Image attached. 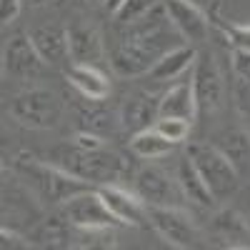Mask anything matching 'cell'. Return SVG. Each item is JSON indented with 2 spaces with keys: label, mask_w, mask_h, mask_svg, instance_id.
I'll list each match as a JSON object with an SVG mask.
<instances>
[{
  "label": "cell",
  "mask_w": 250,
  "mask_h": 250,
  "mask_svg": "<svg viewBox=\"0 0 250 250\" xmlns=\"http://www.w3.org/2000/svg\"><path fill=\"white\" fill-rule=\"evenodd\" d=\"M13 170L30 188V193L43 203V208H60L73 195L93 188L90 183L70 175L68 170H62L60 165L43 163V160H38L33 155H25V153L18 155V160L13 163Z\"/></svg>",
  "instance_id": "cell-1"
},
{
  "label": "cell",
  "mask_w": 250,
  "mask_h": 250,
  "mask_svg": "<svg viewBox=\"0 0 250 250\" xmlns=\"http://www.w3.org/2000/svg\"><path fill=\"white\" fill-rule=\"evenodd\" d=\"M50 163L60 165L62 170H68L70 175L85 180L95 188L120 183V178L125 175V160L108 148L83 150L75 143L73 145H58L50 153Z\"/></svg>",
  "instance_id": "cell-2"
},
{
  "label": "cell",
  "mask_w": 250,
  "mask_h": 250,
  "mask_svg": "<svg viewBox=\"0 0 250 250\" xmlns=\"http://www.w3.org/2000/svg\"><path fill=\"white\" fill-rule=\"evenodd\" d=\"M185 153L195 163L198 173L203 175V180L208 183L218 203H225L228 198L235 195L240 185V173L213 143H190Z\"/></svg>",
  "instance_id": "cell-3"
},
{
  "label": "cell",
  "mask_w": 250,
  "mask_h": 250,
  "mask_svg": "<svg viewBox=\"0 0 250 250\" xmlns=\"http://www.w3.org/2000/svg\"><path fill=\"white\" fill-rule=\"evenodd\" d=\"M8 113L15 123L30 130H50L62 115V103L58 93L48 88H30L10 100Z\"/></svg>",
  "instance_id": "cell-4"
},
{
  "label": "cell",
  "mask_w": 250,
  "mask_h": 250,
  "mask_svg": "<svg viewBox=\"0 0 250 250\" xmlns=\"http://www.w3.org/2000/svg\"><path fill=\"white\" fill-rule=\"evenodd\" d=\"M148 223L155 228V233L178 250H195L203 248V235L193 218L183 208L173 205H148Z\"/></svg>",
  "instance_id": "cell-5"
},
{
  "label": "cell",
  "mask_w": 250,
  "mask_h": 250,
  "mask_svg": "<svg viewBox=\"0 0 250 250\" xmlns=\"http://www.w3.org/2000/svg\"><path fill=\"white\" fill-rule=\"evenodd\" d=\"M190 83H193V98L198 118H208L220 110L223 105V73L218 68V62L210 50L198 53L193 68H190Z\"/></svg>",
  "instance_id": "cell-6"
},
{
  "label": "cell",
  "mask_w": 250,
  "mask_h": 250,
  "mask_svg": "<svg viewBox=\"0 0 250 250\" xmlns=\"http://www.w3.org/2000/svg\"><path fill=\"white\" fill-rule=\"evenodd\" d=\"M58 210L78 228H115V225H120V220L113 215V210L105 205V200L100 198L98 188H90V190H83V193L73 195Z\"/></svg>",
  "instance_id": "cell-7"
},
{
  "label": "cell",
  "mask_w": 250,
  "mask_h": 250,
  "mask_svg": "<svg viewBox=\"0 0 250 250\" xmlns=\"http://www.w3.org/2000/svg\"><path fill=\"white\" fill-rule=\"evenodd\" d=\"M135 193L145 205H173V208H183L185 195L180 190V185L175 178H170L168 173H163L160 168L145 165L135 173Z\"/></svg>",
  "instance_id": "cell-8"
},
{
  "label": "cell",
  "mask_w": 250,
  "mask_h": 250,
  "mask_svg": "<svg viewBox=\"0 0 250 250\" xmlns=\"http://www.w3.org/2000/svg\"><path fill=\"white\" fill-rule=\"evenodd\" d=\"M163 3L175 30L183 35V40H190L193 45L205 43L213 30V23H210V15L200 5L190 3V0H163Z\"/></svg>",
  "instance_id": "cell-9"
},
{
  "label": "cell",
  "mask_w": 250,
  "mask_h": 250,
  "mask_svg": "<svg viewBox=\"0 0 250 250\" xmlns=\"http://www.w3.org/2000/svg\"><path fill=\"white\" fill-rule=\"evenodd\" d=\"M45 68L43 58L38 55L30 35H15L3 48V73L15 80H28L40 75Z\"/></svg>",
  "instance_id": "cell-10"
},
{
  "label": "cell",
  "mask_w": 250,
  "mask_h": 250,
  "mask_svg": "<svg viewBox=\"0 0 250 250\" xmlns=\"http://www.w3.org/2000/svg\"><path fill=\"white\" fill-rule=\"evenodd\" d=\"M30 40L43 58L45 65L50 68H70V40H68V28L60 25H40L30 30Z\"/></svg>",
  "instance_id": "cell-11"
},
{
  "label": "cell",
  "mask_w": 250,
  "mask_h": 250,
  "mask_svg": "<svg viewBox=\"0 0 250 250\" xmlns=\"http://www.w3.org/2000/svg\"><path fill=\"white\" fill-rule=\"evenodd\" d=\"M98 193H100L103 200H105V205L113 210V215L120 220V225L138 228L143 223H148V205L138 198V193L125 190V188H120L118 183L100 185Z\"/></svg>",
  "instance_id": "cell-12"
},
{
  "label": "cell",
  "mask_w": 250,
  "mask_h": 250,
  "mask_svg": "<svg viewBox=\"0 0 250 250\" xmlns=\"http://www.w3.org/2000/svg\"><path fill=\"white\" fill-rule=\"evenodd\" d=\"M158 60H160L158 53H153L148 45L135 43V40H128V38H123V43L113 50V58H110L113 70L123 78H138V75L150 73Z\"/></svg>",
  "instance_id": "cell-13"
},
{
  "label": "cell",
  "mask_w": 250,
  "mask_h": 250,
  "mask_svg": "<svg viewBox=\"0 0 250 250\" xmlns=\"http://www.w3.org/2000/svg\"><path fill=\"white\" fill-rule=\"evenodd\" d=\"M175 180H178V185H180V190H183V195H185L188 203H195L200 208H215L218 205L215 195L210 193V188H208V183L198 173L195 163L190 160V155H188V153L178 160Z\"/></svg>",
  "instance_id": "cell-14"
},
{
  "label": "cell",
  "mask_w": 250,
  "mask_h": 250,
  "mask_svg": "<svg viewBox=\"0 0 250 250\" xmlns=\"http://www.w3.org/2000/svg\"><path fill=\"white\" fill-rule=\"evenodd\" d=\"M185 118V120H195L198 118V108H195V98H193V83L188 80H178L160 95L158 103V118Z\"/></svg>",
  "instance_id": "cell-15"
},
{
  "label": "cell",
  "mask_w": 250,
  "mask_h": 250,
  "mask_svg": "<svg viewBox=\"0 0 250 250\" xmlns=\"http://www.w3.org/2000/svg\"><path fill=\"white\" fill-rule=\"evenodd\" d=\"M158 103L160 98H148V95H130L120 108V128L128 133H140L148 130L158 120Z\"/></svg>",
  "instance_id": "cell-16"
},
{
  "label": "cell",
  "mask_w": 250,
  "mask_h": 250,
  "mask_svg": "<svg viewBox=\"0 0 250 250\" xmlns=\"http://www.w3.org/2000/svg\"><path fill=\"white\" fill-rule=\"evenodd\" d=\"M68 40H70V58L80 65H95L103 58V38L98 28L93 25H70L68 28Z\"/></svg>",
  "instance_id": "cell-17"
},
{
  "label": "cell",
  "mask_w": 250,
  "mask_h": 250,
  "mask_svg": "<svg viewBox=\"0 0 250 250\" xmlns=\"http://www.w3.org/2000/svg\"><path fill=\"white\" fill-rule=\"evenodd\" d=\"M65 75H68V83L85 100L98 103V100H105L110 95V80L95 65H80V62H73Z\"/></svg>",
  "instance_id": "cell-18"
},
{
  "label": "cell",
  "mask_w": 250,
  "mask_h": 250,
  "mask_svg": "<svg viewBox=\"0 0 250 250\" xmlns=\"http://www.w3.org/2000/svg\"><path fill=\"white\" fill-rule=\"evenodd\" d=\"M35 245H45V248H70L73 243V223L62 215L60 210L50 218H43L35 230L28 233Z\"/></svg>",
  "instance_id": "cell-19"
},
{
  "label": "cell",
  "mask_w": 250,
  "mask_h": 250,
  "mask_svg": "<svg viewBox=\"0 0 250 250\" xmlns=\"http://www.w3.org/2000/svg\"><path fill=\"white\" fill-rule=\"evenodd\" d=\"M195 58H198V50H195L193 45H178V48H173V50L165 53V55L155 62V65H153V70H150L148 75H150L153 80H158V83L175 80V78L185 75L188 70L193 68Z\"/></svg>",
  "instance_id": "cell-20"
},
{
  "label": "cell",
  "mask_w": 250,
  "mask_h": 250,
  "mask_svg": "<svg viewBox=\"0 0 250 250\" xmlns=\"http://www.w3.org/2000/svg\"><path fill=\"white\" fill-rule=\"evenodd\" d=\"M215 148L235 165V170L243 173L250 163V133L243 128H230V130H223L215 138Z\"/></svg>",
  "instance_id": "cell-21"
},
{
  "label": "cell",
  "mask_w": 250,
  "mask_h": 250,
  "mask_svg": "<svg viewBox=\"0 0 250 250\" xmlns=\"http://www.w3.org/2000/svg\"><path fill=\"white\" fill-rule=\"evenodd\" d=\"M130 150L143 160H158V158L170 155L175 150V143L168 140L165 135H160L155 128H148V130H140L130 138Z\"/></svg>",
  "instance_id": "cell-22"
},
{
  "label": "cell",
  "mask_w": 250,
  "mask_h": 250,
  "mask_svg": "<svg viewBox=\"0 0 250 250\" xmlns=\"http://www.w3.org/2000/svg\"><path fill=\"white\" fill-rule=\"evenodd\" d=\"M118 245L113 228H78L73 225V243L70 248H83V250H113Z\"/></svg>",
  "instance_id": "cell-23"
},
{
  "label": "cell",
  "mask_w": 250,
  "mask_h": 250,
  "mask_svg": "<svg viewBox=\"0 0 250 250\" xmlns=\"http://www.w3.org/2000/svg\"><path fill=\"white\" fill-rule=\"evenodd\" d=\"M215 225V230L225 238V240H230V248H233V240H243L245 248H250V225L243 215H238L235 210H220L213 220Z\"/></svg>",
  "instance_id": "cell-24"
},
{
  "label": "cell",
  "mask_w": 250,
  "mask_h": 250,
  "mask_svg": "<svg viewBox=\"0 0 250 250\" xmlns=\"http://www.w3.org/2000/svg\"><path fill=\"white\" fill-rule=\"evenodd\" d=\"M153 128H155L160 135H165L168 140H173V143L178 145V143H185L188 138H190L193 123L185 120V118H170V115H168V118H158Z\"/></svg>",
  "instance_id": "cell-25"
},
{
  "label": "cell",
  "mask_w": 250,
  "mask_h": 250,
  "mask_svg": "<svg viewBox=\"0 0 250 250\" xmlns=\"http://www.w3.org/2000/svg\"><path fill=\"white\" fill-rule=\"evenodd\" d=\"M163 0H125L120 5V10L115 13V20L120 25H130L135 20H140L143 15H148L155 5H160Z\"/></svg>",
  "instance_id": "cell-26"
},
{
  "label": "cell",
  "mask_w": 250,
  "mask_h": 250,
  "mask_svg": "<svg viewBox=\"0 0 250 250\" xmlns=\"http://www.w3.org/2000/svg\"><path fill=\"white\" fill-rule=\"evenodd\" d=\"M215 28L223 33V38L228 40V45H230V48L250 53V25L223 23V20H215Z\"/></svg>",
  "instance_id": "cell-27"
},
{
  "label": "cell",
  "mask_w": 250,
  "mask_h": 250,
  "mask_svg": "<svg viewBox=\"0 0 250 250\" xmlns=\"http://www.w3.org/2000/svg\"><path fill=\"white\" fill-rule=\"evenodd\" d=\"M233 98H235V108L240 110V115L250 118V80L235 78V83H233Z\"/></svg>",
  "instance_id": "cell-28"
},
{
  "label": "cell",
  "mask_w": 250,
  "mask_h": 250,
  "mask_svg": "<svg viewBox=\"0 0 250 250\" xmlns=\"http://www.w3.org/2000/svg\"><path fill=\"white\" fill-rule=\"evenodd\" d=\"M0 238H3V248L8 250H25V248H35V243L30 240V235H23L20 230H13V228L3 225V230H0Z\"/></svg>",
  "instance_id": "cell-29"
},
{
  "label": "cell",
  "mask_w": 250,
  "mask_h": 250,
  "mask_svg": "<svg viewBox=\"0 0 250 250\" xmlns=\"http://www.w3.org/2000/svg\"><path fill=\"white\" fill-rule=\"evenodd\" d=\"M230 65H233V73L235 78H245L250 80V53L245 50H230Z\"/></svg>",
  "instance_id": "cell-30"
},
{
  "label": "cell",
  "mask_w": 250,
  "mask_h": 250,
  "mask_svg": "<svg viewBox=\"0 0 250 250\" xmlns=\"http://www.w3.org/2000/svg\"><path fill=\"white\" fill-rule=\"evenodd\" d=\"M73 143L78 145V148H83V150H98V148H105V140H103L98 133H93V130H83V133H78Z\"/></svg>",
  "instance_id": "cell-31"
},
{
  "label": "cell",
  "mask_w": 250,
  "mask_h": 250,
  "mask_svg": "<svg viewBox=\"0 0 250 250\" xmlns=\"http://www.w3.org/2000/svg\"><path fill=\"white\" fill-rule=\"evenodd\" d=\"M20 5H23V0H0V18H3V23H13L20 13Z\"/></svg>",
  "instance_id": "cell-32"
},
{
  "label": "cell",
  "mask_w": 250,
  "mask_h": 250,
  "mask_svg": "<svg viewBox=\"0 0 250 250\" xmlns=\"http://www.w3.org/2000/svg\"><path fill=\"white\" fill-rule=\"evenodd\" d=\"M123 3H125V0H105V3H103V8H105L108 13H113V15H115V13L120 10V5H123Z\"/></svg>",
  "instance_id": "cell-33"
},
{
  "label": "cell",
  "mask_w": 250,
  "mask_h": 250,
  "mask_svg": "<svg viewBox=\"0 0 250 250\" xmlns=\"http://www.w3.org/2000/svg\"><path fill=\"white\" fill-rule=\"evenodd\" d=\"M190 3H195V5H200V8H203V5H210V3H215V0H190Z\"/></svg>",
  "instance_id": "cell-34"
},
{
  "label": "cell",
  "mask_w": 250,
  "mask_h": 250,
  "mask_svg": "<svg viewBox=\"0 0 250 250\" xmlns=\"http://www.w3.org/2000/svg\"><path fill=\"white\" fill-rule=\"evenodd\" d=\"M33 3H38V5H43V3H60V0H33Z\"/></svg>",
  "instance_id": "cell-35"
},
{
  "label": "cell",
  "mask_w": 250,
  "mask_h": 250,
  "mask_svg": "<svg viewBox=\"0 0 250 250\" xmlns=\"http://www.w3.org/2000/svg\"><path fill=\"white\" fill-rule=\"evenodd\" d=\"M90 3H98V5H103V3H105V0H90Z\"/></svg>",
  "instance_id": "cell-36"
}]
</instances>
